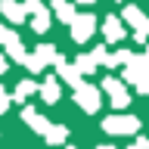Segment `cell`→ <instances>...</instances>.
<instances>
[{
  "label": "cell",
  "instance_id": "e0dca14e",
  "mask_svg": "<svg viewBox=\"0 0 149 149\" xmlns=\"http://www.w3.org/2000/svg\"><path fill=\"white\" fill-rule=\"evenodd\" d=\"M9 109V96H6V90L0 87V112H6Z\"/></svg>",
  "mask_w": 149,
  "mask_h": 149
},
{
  "label": "cell",
  "instance_id": "7a4b0ae2",
  "mask_svg": "<svg viewBox=\"0 0 149 149\" xmlns=\"http://www.w3.org/2000/svg\"><path fill=\"white\" fill-rule=\"evenodd\" d=\"M74 100H78V106H81L84 112H96V109H100V90L90 87V84L74 87Z\"/></svg>",
  "mask_w": 149,
  "mask_h": 149
},
{
  "label": "cell",
  "instance_id": "4fadbf2b",
  "mask_svg": "<svg viewBox=\"0 0 149 149\" xmlns=\"http://www.w3.org/2000/svg\"><path fill=\"white\" fill-rule=\"evenodd\" d=\"M40 93H44V102H56L59 100V81H56V78H47Z\"/></svg>",
  "mask_w": 149,
  "mask_h": 149
},
{
  "label": "cell",
  "instance_id": "ba28073f",
  "mask_svg": "<svg viewBox=\"0 0 149 149\" xmlns=\"http://www.w3.org/2000/svg\"><path fill=\"white\" fill-rule=\"evenodd\" d=\"M124 22H130V25L137 28V37H146V31H149V19L143 16L137 6H127V9H124Z\"/></svg>",
  "mask_w": 149,
  "mask_h": 149
},
{
  "label": "cell",
  "instance_id": "9c48e42d",
  "mask_svg": "<svg viewBox=\"0 0 149 149\" xmlns=\"http://www.w3.org/2000/svg\"><path fill=\"white\" fill-rule=\"evenodd\" d=\"M0 9H3V16L9 19V22H25V3H16V0H3L0 3Z\"/></svg>",
  "mask_w": 149,
  "mask_h": 149
},
{
  "label": "cell",
  "instance_id": "5b68a950",
  "mask_svg": "<svg viewBox=\"0 0 149 149\" xmlns=\"http://www.w3.org/2000/svg\"><path fill=\"white\" fill-rule=\"evenodd\" d=\"M25 13L34 16V31H47L50 28V13L40 6V0H25Z\"/></svg>",
  "mask_w": 149,
  "mask_h": 149
},
{
  "label": "cell",
  "instance_id": "8992f818",
  "mask_svg": "<svg viewBox=\"0 0 149 149\" xmlns=\"http://www.w3.org/2000/svg\"><path fill=\"white\" fill-rule=\"evenodd\" d=\"M93 28H96V19L93 16H78L74 25H72V37L78 40V44H84V40L93 34Z\"/></svg>",
  "mask_w": 149,
  "mask_h": 149
},
{
  "label": "cell",
  "instance_id": "52a82bcc",
  "mask_svg": "<svg viewBox=\"0 0 149 149\" xmlns=\"http://www.w3.org/2000/svg\"><path fill=\"white\" fill-rule=\"evenodd\" d=\"M0 44H6V50H9V56L13 59H19V62H25L28 56H25V50H22V44H19V37L9 31V28H0Z\"/></svg>",
  "mask_w": 149,
  "mask_h": 149
},
{
  "label": "cell",
  "instance_id": "d6986e66",
  "mask_svg": "<svg viewBox=\"0 0 149 149\" xmlns=\"http://www.w3.org/2000/svg\"><path fill=\"white\" fill-rule=\"evenodd\" d=\"M96 149H115V146H96Z\"/></svg>",
  "mask_w": 149,
  "mask_h": 149
},
{
  "label": "cell",
  "instance_id": "44dd1931",
  "mask_svg": "<svg viewBox=\"0 0 149 149\" xmlns=\"http://www.w3.org/2000/svg\"><path fill=\"white\" fill-rule=\"evenodd\" d=\"M127 149H137V146H127Z\"/></svg>",
  "mask_w": 149,
  "mask_h": 149
},
{
  "label": "cell",
  "instance_id": "7c38bea8",
  "mask_svg": "<svg viewBox=\"0 0 149 149\" xmlns=\"http://www.w3.org/2000/svg\"><path fill=\"white\" fill-rule=\"evenodd\" d=\"M102 31H106V37H109V40H118V37H124V28H121V22H118L115 16H109V19H106Z\"/></svg>",
  "mask_w": 149,
  "mask_h": 149
},
{
  "label": "cell",
  "instance_id": "3957f363",
  "mask_svg": "<svg viewBox=\"0 0 149 149\" xmlns=\"http://www.w3.org/2000/svg\"><path fill=\"white\" fill-rule=\"evenodd\" d=\"M25 62H28V68H31V72H40V68H44V62H59V53H56L50 44H40V47H37V53L28 56Z\"/></svg>",
  "mask_w": 149,
  "mask_h": 149
},
{
  "label": "cell",
  "instance_id": "2e32d148",
  "mask_svg": "<svg viewBox=\"0 0 149 149\" xmlns=\"http://www.w3.org/2000/svg\"><path fill=\"white\" fill-rule=\"evenodd\" d=\"M44 137L50 140V143H56V146H59V143H65V127H50Z\"/></svg>",
  "mask_w": 149,
  "mask_h": 149
},
{
  "label": "cell",
  "instance_id": "8fae6325",
  "mask_svg": "<svg viewBox=\"0 0 149 149\" xmlns=\"http://www.w3.org/2000/svg\"><path fill=\"white\" fill-rule=\"evenodd\" d=\"M56 65H59V72H62V78H65L68 84H74V87H81V72H78V68H72V65L65 62V59H59Z\"/></svg>",
  "mask_w": 149,
  "mask_h": 149
},
{
  "label": "cell",
  "instance_id": "9a60e30c",
  "mask_svg": "<svg viewBox=\"0 0 149 149\" xmlns=\"http://www.w3.org/2000/svg\"><path fill=\"white\" fill-rule=\"evenodd\" d=\"M53 6H56V13H59V19H62V22H72V19H74V9L68 6L65 0H53Z\"/></svg>",
  "mask_w": 149,
  "mask_h": 149
},
{
  "label": "cell",
  "instance_id": "7402d4cb",
  "mask_svg": "<svg viewBox=\"0 0 149 149\" xmlns=\"http://www.w3.org/2000/svg\"><path fill=\"white\" fill-rule=\"evenodd\" d=\"M65 149H72V146H65Z\"/></svg>",
  "mask_w": 149,
  "mask_h": 149
},
{
  "label": "cell",
  "instance_id": "5bb4252c",
  "mask_svg": "<svg viewBox=\"0 0 149 149\" xmlns=\"http://www.w3.org/2000/svg\"><path fill=\"white\" fill-rule=\"evenodd\" d=\"M34 90H37V84H34V81H22V84H19V87H16V96H13V100L25 102V100H28V96H31V93H34Z\"/></svg>",
  "mask_w": 149,
  "mask_h": 149
},
{
  "label": "cell",
  "instance_id": "ac0fdd59",
  "mask_svg": "<svg viewBox=\"0 0 149 149\" xmlns=\"http://www.w3.org/2000/svg\"><path fill=\"white\" fill-rule=\"evenodd\" d=\"M6 72V59H3V56H0V74Z\"/></svg>",
  "mask_w": 149,
  "mask_h": 149
},
{
  "label": "cell",
  "instance_id": "277c9868",
  "mask_svg": "<svg viewBox=\"0 0 149 149\" xmlns=\"http://www.w3.org/2000/svg\"><path fill=\"white\" fill-rule=\"evenodd\" d=\"M102 87H106V93H109L112 106H118V109H124V106L130 102L127 90H124V84H121L118 78H106V81H102Z\"/></svg>",
  "mask_w": 149,
  "mask_h": 149
},
{
  "label": "cell",
  "instance_id": "ffe728a7",
  "mask_svg": "<svg viewBox=\"0 0 149 149\" xmlns=\"http://www.w3.org/2000/svg\"><path fill=\"white\" fill-rule=\"evenodd\" d=\"M78 3H93V0H78Z\"/></svg>",
  "mask_w": 149,
  "mask_h": 149
},
{
  "label": "cell",
  "instance_id": "6da1fadb",
  "mask_svg": "<svg viewBox=\"0 0 149 149\" xmlns=\"http://www.w3.org/2000/svg\"><path fill=\"white\" fill-rule=\"evenodd\" d=\"M102 130L106 134H137L140 130V121L134 118V115H112V118H106L102 121Z\"/></svg>",
  "mask_w": 149,
  "mask_h": 149
},
{
  "label": "cell",
  "instance_id": "30bf717a",
  "mask_svg": "<svg viewBox=\"0 0 149 149\" xmlns=\"http://www.w3.org/2000/svg\"><path fill=\"white\" fill-rule=\"evenodd\" d=\"M22 121H28V124H31L34 130H40V134H47V130H50V124H47V121L40 118V115H37L31 106H25V112H22Z\"/></svg>",
  "mask_w": 149,
  "mask_h": 149
}]
</instances>
